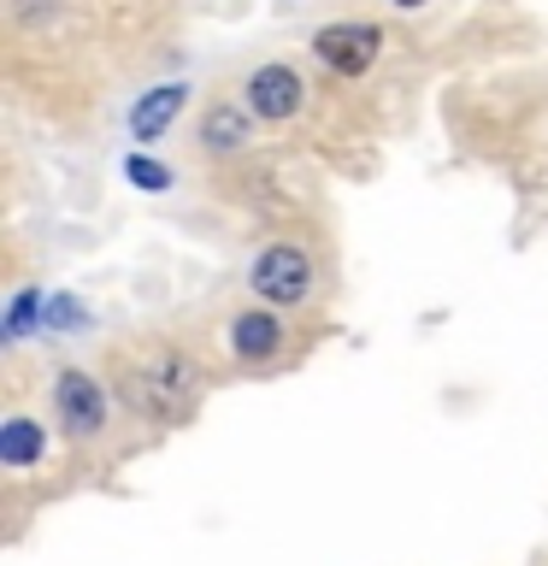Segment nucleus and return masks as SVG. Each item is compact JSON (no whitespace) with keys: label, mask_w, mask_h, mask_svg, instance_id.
<instances>
[{"label":"nucleus","mask_w":548,"mask_h":566,"mask_svg":"<svg viewBox=\"0 0 548 566\" xmlns=\"http://www.w3.org/2000/svg\"><path fill=\"white\" fill-rule=\"evenodd\" d=\"M118 389L130 401V413L154 419V424H183L201 401V366L171 343H148L141 354H130L118 371Z\"/></svg>","instance_id":"nucleus-1"},{"label":"nucleus","mask_w":548,"mask_h":566,"mask_svg":"<svg viewBox=\"0 0 548 566\" xmlns=\"http://www.w3.org/2000/svg\"><path fill=\"white\" fill-rule=\"evenodd\" d=\"M247 283H254V295L272 301V307H295V301H307V290H313V260L301 254L295 242H272L254 260Z\"/></svg>","instance_id":"nucleus-2"},{"label":"nucleus","mask_w":548,"mask_h":566,"mask_svg":"<svg viewBox=\"0 0 548 566\" xmlns=\"http://www.w3.org/2000/svg\"><path fill=\"white\" fill-rule=\"evenodd\" d=\"M313 53H318L330 71H342V77H360V71L378 65L383 30H378V24H325V30L313 35Z\"/></svg>","instance_id":"nucleus-3"},{"label":"nucleus","mask_w":548,"mask_h":566,"mask_svg":"<svg viewBox=\"0 0 548 566\" xmlns=\"http://www.w3.org/2000/svg\"><path fill=\"white\" fill-rule=\"evenodd\" d=\"M53 407H60V424L65 437H95L106 424V389L95 371H60V384H53Z\"/></svg>","instance_id":"nucleus-4"},{"label":"nucleus","mask_w":548,"mask_h":566,"mask_svg":"<svg viewBox=\"0 0 548 566\" xmlns=\"http://www.w3.org/2000/svg\"><path fill=\"white\" fill-rule=\"evenodd\" d=\"M301 95H307V88H301L295 65H260L254 77H247V113H254V118H272V124L295 118Z\"/></svg>","instance_id":"nucleus-5"},{"label":"nucleus","mask_w":548,"mask_h":566,"mask_svg":"<svg viewBox=\"0 0 548 566\" xmlns=\"http://www.w3.org/2000/svg\"><path fill=\"white\" fill-rule=\"evenodd\" d=\"M283 348V318L277 313H236L230 318V354L236 360H272V354Z\"/></svg>","instance_id":"nucleus-6"},{"label":"nucleus","mask_w":548,"mask_h":566,"mask_svg":"<svg viewBox=\"0 0 548 566\" xmlns=\"http://www.w3.org/2000/svg\"><path fill=\"white\" fill-rule=\"evenodd\" d=\"M183 95H189L183 83H166V88H154V95H141V101L130 106V136H136V142H154L177 113H183Z\"/></svg>","instance_id":"nucleus-7"},{"label":"nucleus","mask_w":548,"mask_h":566,"mask_svg":"<svg viewBox=\"0 0 548 566\" xmlns=\"http://www.w3.org/2000/svg\"><path fill=\"white\" fill-rule=\"evenodd\" d=\"M42 449H48V431L35 419H7V424H0V467L24 472V467L42 460Z\"/></svg>","instance_id":"nucleus-8"},{"label":"nucleus","mask_w":548,"mask_h":566,"mask_svg":"<svg viewBox=\"0 0 548 566\" xmlns=\"http://www.w3.org/2000/svg\"><path fill=\"white\" fill-rule=\"evenodd\" d=\"M201 142L212 154H242L247 148V113H236V106H212V113L201 118Z\"/></svg>","instance_id":"nucleus-9"},{"label":"nucleus","mask_w":548,"mask_h":566,"mask_svg":"<svg viewBox=\"0 0 548 566\" xmlns=\"http://www.w3.org/2000/svg\"><path fill=\"white\" fill-rule=\"evenodd\" d=\"M42 331L77 336V331H88V307H83L77 295H48V301H42Z\"/></svg>","instance_id":"nucleus-10"},{"label":"nucleus","mask_w":548,"mask_h":566,"mask_svg":"<svg viewBox=\"0 0 548 566\" xmlns=\"http://www.w3.org/2000/svg\"><path fill=\"white\" fill-rule=\"evenodd\" d=\"M35 313H42V295H35V290H18V295H12V307H7V331H0V336H7V343H18V336H30Z\"/></svg>","instance_id":"nucleus-11"},{"label":"nucleus","mask_w":548,"mask_h":566,"mask_svg":"<svg viewBox=\"0 0 548 566\" xmlns=\"http://www.w3.org/2000/svg\"><path fill=\"white\" fill-rule=\"evenodd\" d=\"M124 177H130L136 189H148V195L171 189V171L159 166V159H148V154H130V159H124Z\"/></svg>","instance_id":"nucleus-12"},{"label":"nucleus","mask_w":548,"mask_h":566,"mask_svg":"<svg viewBox=\"0 0 548 566\" xmlns=\"http://www.w3.org/2000/svg\"><path fill=\"white\" fill-rule=\"evenodd\" d=\"M396 7H424V0H396Z\"/></svg>","instance_id":"nucleus-13"}]
</instances>
